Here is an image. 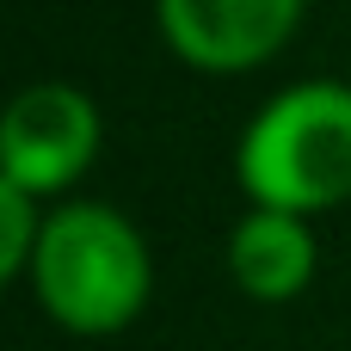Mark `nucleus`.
Listing matches in <instances>:
<instances>
[{"label": "nucleus", "mask_w": 351, "mask_h": 351, "mask_svg": "<svg viewBox=\"0 0 351 351\" xmlns=\"http://www.w3.org/2000/svg\"><path fill=\"white\" fill-rule=\"evenodd\" d=\"M37 308L80 339L123 333L154 290V259L142 228L111 204H56L31 247Z\"/></svg>", "instance_id": "f257e3e1"}, {"label": "nucleus", "mask_w": 351, "mask_h": 351, "mask_svg": "<svg viewBox=\"0 0 351 351\" xmlns=\"http://www.w3.org/2000/svg\"><path fill=\"white\" fill-rule=\"evenodd\" d=\"M234 179L259 210L327 216L351 204V86L296 80L265 99L234 142Z\"/></svg>", "instance_id": "f03ea898"}, {"label": "nucleus", "mask_w": 351, "mask_h": 351, "mask_svg": "<svg viewBox=\"0 0 351 351\" xmlns=\"http://www.w3.org/2000/svg\"><path fill=\"white\" fill-rule=\"evenodd\" d=\"M105 123L74 80H31L0 105V173L25 197H62L99 160Z\"/></svg>", "instance_id": "7ed1b4c3"}, {"label": "nucleus", "mask_w": 351, "mask_h": 351, "mask_svg": "<svg viewBox=\"0 0 351 351\" xmlns=\"http://www.w3.org/2000/svg\"><path fill=\"white\" fill-rule=\"evenodd\" d=\"M308 0H154L167 49L197 74H253L302 25Z\"/></svg>", "instance_id": "20e7f679"}, {"label": "nucleus", "mask_w": 351, "mask_h": 351, "mask_svg": "<svg viewBox=\"0 0 351 351\" xmlns=\"http://www.w3.org/2000/svg\"><path fill=\"white\" fill-rule=\"evenodd\" d=\"M315 228L290 210H247L228 228V278L253 302H296L315 284Z\"/></svg>", "instance_id": "39448f33"}, {"label": "nucleus", "mask_w": 351, "mask_h": 351, "mask_svg": "<svg viewBox=\"0 0 351 351\" xmlns=\"http://www.w3.org/2000/svg\"><path fill=\"white\" fill-rule=\"evenodd\" d=\"M43 210L37 197H25L6 173H0V284H12L19 271H31V247H37Z\"/></svg>", "instance_id": "423d86ee"}]
</instances>
